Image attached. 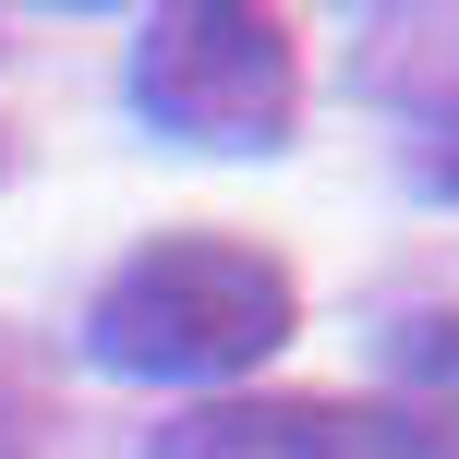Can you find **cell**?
<instances>
[{
	"label": "cell",
	"instance_id": "obj_1",
	"mask_svg": "<svg viewBox=\"0 0 459 459\" xmlns=\"http://www.w3.org/2000/svg\"><path fill=\"white\" fill-rule=\"evenodd\" d=\"M302 290L266 242L242 230H169L134 266L97 290L85 351L109 375H145V387H218V375H254L278 339H290Z\"/></svg>",
	"mask_w": 459,
	"mask_h": 459
},
{
	"label": "cell",
	"instance_id": "obj_2",
	"mask_svg": "<svg viewBox=\"0 0 459 459\" xmlns=\"http://www.w3.org/2000/svg\"><path fill=\"white\" fill-rule=\"evenodd\" d=\"M121 97L158 145H194V158H278L302 121V48L278 13H242V0H182V13L134 24V61H121Z\"/></svg>",
	"mask_w": 459,
	"mask_h": 459
},
{
	"label": "cell",
	"instance_id": "obj_3",
	"mask_svg": "<svg viewBox=\"0 0 459 459\" xmlns=\"http://www.w3.org/2000/svg\"><path fill=\"white\" fill-rule=\"evenodd\" d=\"M145 459H447V447L387 399H206V411H169Z\"/></svg>",
	"mask_w": 459,
	"mask_h": 459
},
{
	"label": "cell",
	"instance_id": "obj_4",
	"mask_svg": "<svg viewBox=\"0 0 459 459\" xmlns=\"http://www.w3.org/2000/svg\"><path fill=\"white\" fill-rule=\"evenodd\" d=\"M387 411H411L423 436H436L447 459H459V315L436 302V315H399L387 326Z\"/></svg>",
	"mask_w": 459,
	"mask_h": 459
},
{
	"label": "cell",
	"instance_id": "obj_5",
	"mask_svg": "<svg viewBox=\"0 0 459 459\" xmlns=\"http://www.w3.org/2000/svg\"><path fill=\"white\" fill-rule=\"evenodd\" d=\"M0 459H24V399L0 387Z\"/></svg>",
	"mask_w": 459,
	"mask_h": 459
}]
</instances>
